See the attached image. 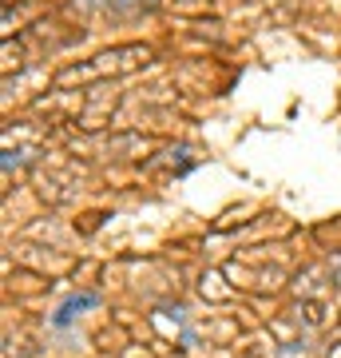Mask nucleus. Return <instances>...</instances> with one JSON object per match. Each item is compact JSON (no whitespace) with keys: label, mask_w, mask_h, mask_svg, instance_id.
Masks as SVG:
<instances>
[{"label":"nucleus","mask_w":341,"mask_h":358,"mask_svg":"<svg viewBox=\"0 0 341 358\" xmlns=\"http://www.w3.org/2000/svg\"><path fill=\"white\" fill-rule=\"evenodd\" d=\"M91 303H96V294H76V299H68V303H63L60 310H56V327H68V322L76 319V310H84V307H91Z\"/></svg>","instance_id":"nucleus-1"}]
</instances>
